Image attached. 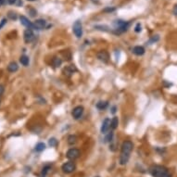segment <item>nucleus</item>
I'll return each mask as SVG.
<instances>
[{
    "label": "nucleus",
    "instance_id": "f257e3e1",
    "mask_svg": "<svg viewBox=\"0 0 177 177\" xmlns=\"http://www.w3.org/2000/svg\"><path fill=\"white\" fill-rule=\"evenodd\" d=\"M133 148H134V144L130 140H126L122 144L121 154H120V159H119V163L121 165H126L128 163Z\"/></svg>",
    "mask_w": 177,
    "mask_h": 177
},
{
    "label": "nucleus",
    "instance_id": "f03ea898",
    "mask_svg": "<svg viewBox=\"0 0 177 177\" xmlns=\"http://www.w3.org/2000/svg\"><path fill=\"white\" fill-rule=\"evenodd\" d=\"M148 172L152 177H163L168 173V169L162 165H152L149 167Z\"/></svg>",
    "mask_w": 177,
    "mask_h": 177
},
{
    "label": "nucleus",
    "instance_id": "7ed1b4c3",
    "mask_svg": "<svg viewBox=\"0 0 177 177\" xmlns=\"http://www.w3.org/2000/svg\"><path fill=\"white\" fill-rule=\"evenodd\" d=\"M130 23H127V22H124V21H116L114 23V26H115V30L117 32V33H123V32H126L128 27H129Z\"/></svg>",
    "mask_w": 177,
    "mask_h": 177
},
{
    "label": "nucleus",
    "instance_id": "20e7f679",
    "mask_svg": "<svg viewBox=\"0 0 177 177\" xmlns=\"http://www.w3.org/2000/svg\"><path fill=\"white\" fill-rule=\"evenodd\" d=\"M81 155V152L78 148H70L67 153H66V157L67 159H69L70 161H75L76 159H78Z\"/></svg>",
    "mask_w": 177,
    "mask_h": 177
},
{
    "label": "nucleus",
    "instance_id": "39448f33",
    "mask_svg": "<svg viewBox=\"0 0 177 177\" xmlns=\"http://www.w3.org/2000/svg\"><path fill=\"white\" fill-rule=\"evenodd\" d=\"M73 33L77 38H81L83 36V25L80 21H76L72 27Z\"/></svg>",
    "mask_w": 177,
    "mask_h": 177
},
{
    "label": "nucleus",
    "instance_id": "423d86ee",
    "mask_svg": "<svg viewBox=\"0 0 177 177\" xmlns=\"http://www.w3.org/2000/svg\"><path fill=\"white\" fill-rule=\"evenodd\" d=\"M76 169V165L74 162L72 161H68L65 162L62 166H61V170L64 173H71L75 171Z\"/></svg>",
    "mask_w": 177,
    "mask_h": 177
},
{
    "label": "nucleus",
    "instance_id": "0eeeda50",
    "mask_svg": "<svg viewBox=\"0 0 177 177\" xmlns=\"http://www.w3.org/2000/svg\"><path fill=\"white\" fill-rule=\"evenodd\" d=\"M84 107L83 106H77V107H75L73 109H72V111H71V115H72V117L74 118L75 120H78V119H80V118L83 116V114H84Z\"/></svg>",
    "mask_w": 177,
    "mask_h": 177
},
{
    "label": "nucleus",
    "instance_id": "6e6552de",
    "mask_svg": "<svg viewBox=\"0 0 177 177\" xmlns=\"http://www.w3.org/2000/svg\"><path fill=\"white\" fill-rule=\"evenodd\" d=\"M96 57H97L98 60L102 61L103 63H108L109 61V54L105 50H101L99 52H97Z\"/></svg>",
    "mask_w": 177,
    "mask_h": 177
},
{
    "label": "nucleus",
    "instance_id": "1a4fd4ad",
    "mask_svg": "<svg viewBox=\"0 0 177 177\" xmlns=\"http://www.w3.org/2000/svg\"><path fill=\"white\" fill-rule=\"evenodd\" d=\"M23 39L25 43H31L34 39V33L32 29H26L23 33Z\"/></svg>",
    "mask_w": 177,
    "mask_h": 177
},
{
    "label": "nucleus",
    "instance_id": "9d476101",
    "mask_svg": "<svg viewBox=\"0 0 177 177\" xmlns=\"http://www.w3.org/2000/svg\"><path fill=\"white\" fill-rule=\"evenodd\" d=\"M110 123H111V120L109 119V118H106V119L103 121L102 125H101V128H100L101 134H106L109 133V129H110Z\"/></svg>",
    "mask_w": 177,
    "mask_h": 177
},
{
    "label": "nucleus",
    "instance_id": "9b49d317",
    "mask_svg": "<svg viewBox=\"0 0 177 177\" xmlns=\"http://www.w3.org/2000/svg\"><path fill=\"white\" fill-rule=\"evenodd\" d=\"M19 21H21V23L27 27L28 29H32V30H34V27H33V23H32L30 21H29V19L26 18L25 16H21L19 17Z\"/></svg>",
    "mask_w": 177,
    "mask_h": 177
},
{
    "label": "nucleus",
    "instance_id": "f8f14e48",
    "mask_svg": "<svg viewBox=\"0 0 177 177\" xmlns=\"http://www.w3.org/2000/svg\"><path fill=\"white\" fill-rule=\"evenodd\" d=\"M46 24H47V23H46L45 19H36V21L33 23L34 30H43L46 27Z\"/></svg>",
    "mask_w": 177,
    "mask_h": 177
},
{
    "label": "nucleus",
    "instance_id": "ddd939ff",
    "mask_svg": "<svg viewBox=\"0 0 177 177\" xmlns=\"http://www.w3.org/2000/svg\"><path fill=\"white\" fill-rule=\"evenodd\" d=\"M76 71H77V69H76V67H75L74 65L67 66V67H65L64 70H63L64 74L67 75V76H71V75H72V74H73L74 72H76Z\"/></svg>",
    "mask_w": 177,
    "mask_h": 177
},
{
    "label": "nucleus",
    "instance_id": "4468645a",
    "mask_svg": "<svg viewBox=\"0 0 177 177\" xmlns=\"http://www.w3.org/2000/svg\"><path fill=\"white\" fill-rule=\"evenodd\" d=\"M132 52H133L134 55H136V56H143V55L145 54L146 50H145V48H144L143 47H141V46H136V47H134L132 49Z\"/></svg>",
    "mask_w": 177,
    "mask_h": 177
},
{
    "label": "nucleus",
    "instance_id": "2eb2a0df",
    "mask_svg": "<svg viewBox=\"0 0 177 177\" xmlns=\"http://www.w3.org/2000/svg\"><path fill=\"white\" fill-rule=\"evenodd\" d=\"M18 70H19V66L15 61H12L8 65V71L9 72H16Z\"/></svg>",
    "mask_w": 177,
    "mask_h": 177
},
{
    "label": "nucleus",
    "instance_id": "dca6fc26",
    "mask_svg": "<svg viewBox=\"0 0 177 177\" xmlns=\"http://www.w3.org/2000/svg\"><path fill=\"white\" fill-rule=\"evenodd\" d=\"M109 106V102L108 101H98L95 105V107L100 109V110H103L105 109H107V107Z\"/></svg>",
    "mask_w": 177,
    "mask_h": 177
},
{
    "label": "nucleus",
    "instance_id": "f3484780",
    "mask_svg": "<svg viewBox=\"0 0 177 177\" xmlns=\"http://www.w3.org/2000/svg\"><path fill=\"white\" fill-rule=\"evenodd\" d=\"M19 62L22 63V65H23V66H28L29 65V62H30V60H29V57H27V56H25V55H23V56H22L21 57H19Z\"/></svg>",
    "mask_w": 177,
    "mask_h": 177
},
{
    "label": "nucleus",
    "instance_id": "a211bd4d",
    "mask_svg": "<svg viewBox=\"0 0 177 177\" xmlns=\"http://www.w3.org/2000/svg\"><path fill=\"white\" fill-rule=\"evenodd\" d=\"M118 125H119V119H118V117H113L110 123V128L112 130H115L118 127Z\"/></svg>",
    "mask_w": 177,
    "mask_h": 177
},
{
    "label": "nucleus",
    "instance_id": "6ab92c4d",
    "mask_svg": "<svg viewBox=\"0 0 177 177\" xmlns=\"http://www.w3.org/2000/svg\"><path fill=\"white\" fill-rule=\"evenodd\" d=\"M67 142H68V144H69V145L73 146V145H74V144H76V142H77V136H76V135H74V134H71V135H69Z\"/></svg>",
    "mask_w": 177,
    "mask_h": 177
},
{
    "label": "nucleus",
    "instance_id": "aec40b11",
    "mask_svg": "<svg viewBox=\"0 0 177 177\" xmlns=\"http://www.w3.org/2000/svg\"><path fill=\"white\" fill-rule=\"evenodd\" d=\"M61 63H62V61L61 60L60 57H55L53 58V61H52V64H53V66H54L55 68L60 67V66L61 65Z\"/></svg>",
    "mask_w": 177,
    "mask_h": 177
},
{
    "label": "nucleus",
    "instance_id": "412c9836",
    "mask_svg": "<svg viewBox=\"0 0 177 177\" xmlns=\"http://www.w3.org/2000/svg\"><path fill=\"white\" fill-rule=\"evenodd\" d=\"M46 149V145L42 142L38 143L36 146H35V151L37 152H41V151H44Z\"/></svg>",
    "mask_w": 177,
    "mask_h": 177
},
{
    "label": "nucleus",
    "instance_id": "4be33fe9",
    "mask_svg": "<svg viewBox=\"0 0 177 177\" xmlns=\"http://www.w3.org/2000/svg\"><path fill=\"white\" fill-rule=\"evenodd\" d=\"M111 141H113V132H109L105 137V142L110 143Z\"/></svg>",
    "mask_w": 177,
    "mask_h": 177
},
{
    "label": "nucleus",
    "instance_id": "5701e85b",
    "mask_svg": "<svg viewBox=\"0 0 177 177\" xmlns=\"http://www.w3.org/2000/svg\"><path fill=\"white\" fill-rule=\"evenodd\" d=\"M48 145H49L51 148H55V147H57V140L56 138H54V137H52V138H50V139L48 140Z\"/></svg>",
    "mask_w": 177,
    "mask_h": 177
},
{
    "label": "nucleus",
    "instance_id": "b1692460",
    "mask_svg": "<svg viewBox=\"0 0 177 177\" xmlns=\"http://www.w3.org/2000/svg\"><path fill=\"white\" fill-rule=\"evenodd\" d=\"M8 17H9V19H12V21H16V19H18L17 14L15 12H13V11H9V14H8Z\"/></svg>",
    "mask_w": 177,
    "mask_h": 177
},
{
    "label": "nucleus",
    "instance_id": "393cba45",
    "mask_svg": "<svg viewBox=\"0 0 177 177\" xmlns=\"http://www.w3.org/2000/svg\"><path fill=\"white\" fill-rule=\"evenodd\" d=\"M50 169H51V166H50V165H46V166H44V168H43V170H42V174H43V175H46V174L49 172Z\"/></svg>",
    "mask_w": 177,
    "mask_h": 177
},
{
    "label": "nucleus",
    "instance_id": "a878e982",
    "mask_svg": "<svg viewBox=\"0 0 177 177\" xmlns=\"http://www.w3.org/2000/svg\"><path fill=\"white\" fill-rule=\"evenodd\" d=\"M159 39H160V38H159V35H154V36L151 37L149 43H155V42H157V41H159Z\"/></svg>",
    "mask_w": 177,
    "mask_h": 177
},
{
    "label": "nucleus",
    "instance_id": "bb28decb",
    "mask_svg": "<svg viewBox=\"0 0 177 177\" xmlns=\"http://www.w3.org/2000/svg\"><path fill=\"white\" fill-rule=\"evenodd\" d=\"M141 24L140 23H137L136 25H135V27H134V32L135 33H140L141 32Z\"/></svg>",
    "mask_w": 177,
    "mask_h": 177
},
{
    "label": "nucleus",
    "instance_id": "cd10ccee",
    "mask_svg": "<svg viewBox=\"0 0 177 177\" xmlns=\"http://www.w3.org/2000/svg\"><path fill=\"white\" fill-rule=\"evenodd\" d=\"M7 22H8V19H6V18H4V19H2V21L0 22V30H1L3 27H4V25L7 23Z\"/></svg>",
    "mask_w": 177,
    "mask_h": 177
},
{
    "label": "nucleus",
    "instance_id": "c85d7f7f",
    "mask_svg": "<svg viewBox=\"0 0 177 177\" xmlns=\"http://www.w3.org/2000/svg\"><path fill=\"white\" fill-rule=\"evenodd\" d=\"M115 10V8H106V9H104V12H112V11H114Z\"/></svg>",
    "mask_w": 177,
    "mask_h": 177
},
{
    "label": "nucleus",
    "instance_id": "c756f323",
    "mask_svg": "<svg viewBox=\"0 0 177 177\" xmlns=\"http://www.w3.org/2000/svg\"><path fill=\"white\" fill-rule=\"evenodd\" d=\"M4 91H5V87L2 85H0V95H2L4 94Z\"/></svg>",
    "mask_w": 177,
    "mask_h": 177
},
{
    "label": "nucleus",
    "instance_id": "7c9ffc66",
    "mask_svg": "<svg viewBox=\"0 0 177 177\" xmlns=\"http://www.w3.org/2000/svg\"><path fill=\"white\" fill-rule=\"evenodd\" d=\"M17 1H18V0H8V3L9 5H14Z\"/></svg>",
    "mask_w": 177,
    "mask_h": 177
},
{
    "label": "nucleus",
    "instance_id": "2f4dec72",
    "mask_svg": "<svg viewBox=\"0 0 177 177\" xmlns=\"http://www.w3.org/2000/svg\"><path fill=\"white\" fill-rule=\"evenodd\" d=\"M30 13H31V16H32V17H34L35 14H37V12H36L34 9H31V10H30Z\"/></svg>",
    "mask_w": 177,
    "mask_h": 177
},
{
    "label": "nucleus",
    "instance_id": "473e14b6",
    "mask_svg": "<svg viewBox=\"0 0 177 177\" xmlns=\"http://www.w3.org/2000/svg\"><path fill=\"white\" fill-rule=\"evenodd\" d=\"M172 12H173V14H174V15H176V16H177V5H175V6L173 7Z\"/></svg>",
    "mask_w": 177,
    "mask_h": 177
},
{
    "label": "nucleus",
    "instance_id": "72a5a7b5",
    "mask_svg": "<svg viewBox=\"0 0 177 177\" xmlns=\"http://www.w3.org/2000/svg\"><path fill=\"white\" fill-rule=\"evenodd\" d=\"M116 109H117V108H116L115 106H113V107L111 108V109H110V110H111L110 112H111L112 114H114V113H116Z\"/></svg>",
    "mask_w": 177,
    "mask_h": 177
},
{
    "label": "nucleus",
    "instance_id": "f704fd0d",
    "mask_svg": "<svg viewBox=\"0 0 177 177\" xmlns=\"http://www.w3.org/2000/svg\"><path fill=\"white\" fill-rule=\"evenodd\" d=\"M6 4V0H0V7Z\"/></svg>",
    "mask_w": 177,
    "mask_h": 177
},
{
    "label": "nucleus",
    "instance_id": "c9c22d12",
    "mask_svg": "<svg viewBox=\"0 0 177 177\" xmlns=\"http://www.w3.org/2000/svg\"><path fill=\"white\" fill-rule=\"evenodd\" d=\"M163 177H172V175H171L170 173H167V174H165Z\"/></svg>",
    "mask_w": 177,
    "mask_h": 177
},
{
    "label": "nucleus",
    "instance_id": "e433bc0d",
    "mask_svg": "<svg viewBox=\"0 0 177 177\" xmlns=\"http://www.w3.org/2000/svg\"><path fill=\"white\" fill-rule=\"evenodd\" d=\"M28 1H32L33 2V1H36V0H28Z\"/></svg>",
    "mask_w": 177,
    "mask_h": 177
},
{
    "label": "nucleus",
    "instance_id": "4c0bfd02",
    "mask_svg": "<svg viewBox=\"0 0 177 177\" xmlns=\"http://www.w3.org/2000/svg\"><path fill=\"white\" fill-rule=\"evenodd\" d=\"M95 177H99V176H95Z\"/></svg>",
    "mask_w": 177,
    "mask_h": 177
}]
</instances>
